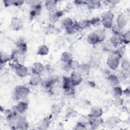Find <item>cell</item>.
I'll use <instances>...</instances> for the list:
<instances>
[{
  "mask_svg": "<svg viewBox=\"0 0 130 130\" xmlns=\"http://www.w3.org/2000/svg\"><path fill=\"white\" fill-rule=\"evenodd\" d=\"M30 92L28 87L25 85H18L11 93V97L15 101H23L27 97Z\"/></svg>",
  "mask_w": 130,
  "mask_h": 130,
  "instance_id": "obj_1",
  "label": "cell"
},
{
  "mask_svg": "<svg viewBox=\"0 0 130 130\" xmlns=\"http://www.w3.org/2000/svg\"><path fill=\"white\" fill-rule=\"evenodd\" d=\"M121 59V57L115 51L110 52L107 59V67L111 70H116L119 67Z\"/></svg>",
  "mask_w": 130,
  "mask_h": 130,
  "instance_id": "obj_2",
  "label": "cell"
},
{
  "mask_svg": "<svg viewBox=\"0 0 130 130\" xmlns=\"http://www.w3.org/2000/svg\"><path fill=\"white\" fill-rule=\"evenodd\" d=\"M28 3L30 5V18L32 19L36 17L39 16L41 13L42 9L41 2L38 1H29Z\"/></svg>",
  "mask_w": 130,
  "mask_h": 130,
  "instance_id": "obj_3",
  "label": "cell"
},
{
  "mask_svg": "<svg viewBox=\"0 0 130 130\" xmlns=\"http://www.w3.org/2000/svg\"><path fill=\"white\" fill-rule=\"evenodd\" d=\"M10 66L19 77L24 78L28 75V70L23 64L12 62L10 63Z\"/></svg>",
  "mask_w": 130,
  "mask_h": 130,
  "instance_id": "obj_4",
  "label": "cell"
},
{
  "mask_svg": "<svg viewBox=\"0 0 130 130\" xmlns=\"http://www.w3.org/2000/svg\"><path fill=\"white\" fill-rule=\"evenodd\" d=\"M114 17V15L112 12L110 11L104 12L101 16V24L105 28H111L113 25Z\"/></svg>",
  "mask_w": 130,
  "mask_h": 130,
  "instance_id": "obj_5",
  "label": "cell"
},
{
  "mask_svg": "<svg viewBox=\"0 0 130 130\" xmlns=\"http://www.w3.org/2000/svg\"><path fill=\"white\" fill-rule=\"evenodd\" d=\"M10 56L11 60L16 63L23 64L26 59L25 53L22 52L16 48L12 51Z\"/></svg>",
  "mask_w": 130,
  "mask_h": 130,
  "instance_id": "obj_6",
  "label": "cell"
},
{
  "mask_svg": "<svg viewBox=\"0 0 130 130\" xmlns=\"http://www.w3.org/2000/svg\"><path fill=\"white\" fill-rule=\"evenodd\" d=\"M23 25V21L21 18L17 17H14L11 19L9 28L12 30L18 31L22 29Z\"/></svg>",
  "mask_w": 130,
  "mask_h": 130,
  "instance_id": "obj_7",
  "label": "cell"
},
{
  "mask_svg": "<svg viewBox=\"0 0 130 130\" xmlns=\"http://www.w3.org/2000/svg\"><path fill=\"white\" fill-rule=\"evenodd\" d=\"M88 123L93 129H96L103 125L104 122L101 117H95L89 115Z\"/></svg>",
  "mask_w": 130,
  "mask_h": 130,
  "instance_id": "obj_8",
  "label": "cell"
},
{
  "mask_svg": "<svg viewBox=\"0 0 130 130\" xmlns=\"http://www.w3.org/2000/svg\"><path fill=\"white\" fill-rule=\"evenodd\" d=\"M28 127V123L24 116L20 115L17 121L15 129H27Z\"/></svg>",
  "mask_w": 130,
  "mask_h": 130,
  "instance_id": "obj_9",
  "label": "cell"
},
{
  "mask_svg": "<svg viewBox=\"0 0 130 130\" xmlns=\"http://www.w3.org/2000/svg\"><path fill=\"white\" fill-rule=\"evenodd\" d=\"M128 21V16L126 14L121 13L119 14L116 20V24L122 29H123L127 25Z\"/></svg>",
  "mask_w": 130,
  "mask_h": 130,
  "instance_id": "obj_10",
  "label": "cell"
},
{
  "mask_svg": "<svg viewBox=\"0 0 130 130\" xmlns=\"http://www.w3.org/2000/svg\"><path fill=\"white\" fill-rule=\"evenodd\" d=\"M63 12L62 11L56 10L54 11L49 13L48 19L51 23L54 24L59 20V19L62 17V16H63Z\"/></svg>",
  "mask_w": 130,
  "mask_h": 130,
  "instance_id": "obj_11",
  "label": "cell"
},
{
  "mask_svg": "<svg viewBox=\"0 0 130 130\" xmlns=\"http://www.w3.org/2000/svg\"><path fill=\"white\" fill-rule=\"evenodd\" d=\"M71 81L73 86L75 87L81 84L82 81V76H81L77 71H73L70 76Z\"/></svg>",
  "mask_w": 130,
  "mask_h": 130,
  "instance_id": "obj_12",
  "label": "cell"
},
{
  "mask_svg": "<svg viewBox=\"0 0 130 130\" xmlns=\"http://www.w3.org/2000/svg\"><path fill=\"white\" fill-rule=\"evenodd\" d=\"M121 121L120 119L116 116L109 117L105 121V125L107 127L113 128L116 126Z\"/></svg>",
  "mask_w": 130,
  "mask_h": 130,
  "instance_id": "obj_13",
  "label": "cell"
},
{
  "mask_svg": "<svg viewBox=\"0 0 130 130\" xmlns=\"http://www.w3.org/2000/svg\"><path fill=\"white\" fill-rule=\"evenodd\" d=\"M42 81L41 75L37 73H31L29 80V84L32 86H36L41 84Z\"/></svg>",
  "mask_w": 130,
  "mask_h": 130,
  "instance_id": "obj_14",
  "label": "cell"
},
{
  "mask_svg": "<svg viewBox=\"0 0 130 130\" xmlns=\"http://www.w3.org/2000/svg\"><path fill=\"white\" fill-rule=\"evenodd\" d=\"M110 44L111 46H112L115 48H117L123 45L121 40V36L113 35V36L110 39Z\"/></svg>",
  "mask_w": 130,
  "mask_h": 130,
  "instance_id": "obj_15",
  "label": "cell"
},
{
  "mask_svg": "<svg viewBox=\"0 0 130 130\" xmlns=\"http://www.w3.org/2000/svg\"><path fill=\"white\" fill-rule=\"evenodd\" d=\"M90 69H91V68L88 64L83 63V64H80V67L77 71L82 77L86 76L89 74L90 72Z\"/></svg>",
  "mask_w": 130,
  "mask_h": 130,
  "instance_id": "obj_16",
  "label": "cell"
},
{
  "mask_svg": "<svg viewBox=\"0 0 130 130\" xmlns=\"http://www.w3.org/2000/svg\"><path fill=\"white\" fill-rule=\"evenodd\" d=\"M51 122V118L46 117L40 120L38 123L37 126L38 129H47Z\"/></svg>",
  "mask_w": 130,
  "mask_h": 130,
  "instance_id": "obj_17",
  "label": "cell"
},
{
  "mask_svg": "<svg viewBox=\"0 0 130 130\" xmlns=\"http://www.w3.org/2000/svg\"><path fill=\"white\" fill-rule=\"evenodd\" d=\"M16 108L20 115L24 114L28 110V104L24 101H21L16 105Z\"/></svg>",
  "mask_w": 130,
  "mask_h": 130,
  "instance_id": "obj_18",
  "label": "cell"
},
{
  "mask_svg": "<svg viewBox=\"0 0 130 130\" xmlns=\"http://www.w3.org/2000/svg\"><path fill=\"white\" fill-rule=\"evenodd\" d=\"M45 70V66L41 62H35L31 67L32 73H37L40 75H42Z\"/></svg>",
  "mask_w": 130,
  "mask_h": 130,
  "instance_id": "obj_19",
  "label": "cell"
},
{
  "mask_svg": "<svg viewBox=\"0 0 130 130\" xmlns=\"http://www.w3.org/2000/svg\"><path fill=\"white\" fill-rule=\"evenodd\" d=\"M107 80L109 84L112 87L119 85L120 82L117 76L114 74H110L107 78Z\"/></svg>",
  "mask_w": 130,
  "mask_h": 130,
  "instance_id": "obj_20",
  "label": "cell"
},
{
  "mask_svg": "<svg viewBox=\"0 0 130 130\" xmlns=\"http://www.w3.org/2000/svg\"><path fill=\"white\" fill-rule=\"evenodd\" d=\"M44 5L46 9L49 13L57 10V1H46L45 2Z\"/></svg>",
  "mask_w": 130,
  "mask_h": 130,
  "instance_id": "obj_21",
  "label": "cell"
},
{
  "mask_svg": "<svg viewBox=\"0 0 130 130\" xmlns=\"http://www.w3.org/2000/svg\"><path fill=\"white\" fill-rule=\"evenodd\" d=\"M87 42L88 44L92 45H97L99 42L95 31L90 32L87 36Z\"/></svg>",
  "mask_w": 130,
  "mask_h": 130,
  "instance_id": "obj_22",
  "label": "cell"
},
{
  "mask_svg": "<svg viewBox=\"0 0 130 130\" xmlns=\"http://www.w3.org/2000/svg\"><path fill=\"white\" fill-rule=\"evenodd\" d=\"M86 6L89 9H100L102 6V2L99 1H86Z\"/></svg>",
  "mask_w": 130,
  "mask_h": 130,
  "instance_id": "obj_23",
  "label": "cell"
},
{
  "mask_svg": "<svg viewBox=\"0 0 130 130\" xmlns=\"http://www.w3.org/2000/svg\"><path fill=\"white\" fill-rule=\"evenodd\" d=\"M16 46L17 49L26 53L27 50V46L26 43L23 39H20L17 41L16 42Z\"/></svg>",
  "mask_w": 130,
  "mask_h": 130,
  "instance_id": "obj_24",
  "label": "cell"
},
{
  "mask_svg": "<svg viewBox=\"0 0 130 130\" xmlns=\"http://www.w3.org/2000/svg\"><path fill=\"white\" fill-rule=\"evenodd\" d=\"M76 24L79 29H86L91 26L89 19H87L80 20L76 22Z\"/></svg>",
  "mask_w": 130,
  "mask_h": 130,
  "instance_id": "obj_25",
  "label": "cell"
},
{
  "mask_svg": "<svg viewBox=\"0 0 130 130\" xmlns=\"http://www.w3.org/2000/svg\"><path fill=\"white\" fill-rule=\"evenodd\" d=\"M102 114L103 110L102 108L98 106H94L91 109L89 115L95 117H101Z\"/></svg>",
  "mask_w": 130,
  "mask_h": 130,
  "instance_id": "obj_26",
  "label": "cell"
},
{
  "mask_svg": "<svg viewBox=\"0 0 130 130\" xmlns=\"http://www.w3.org/2000/svg\"><path fill=\"white\" fill-rule=\"evenodd\" d=\"M62 86L63 90H66L69 88L74 87L71 81L70 77L63 76L62 79Z\"/></svg>",
  "mask_w": 130,
  "mask_h": 130,
  "instance_id": "obj_27",
  "label": "cell"
},
{
  "mask_svg": "<svg viewBox=\"0 0 130 130\" xmlns=\"http://www.w3.org/2000/svg\"><path fill=\"white\" fill-rule=\"evenodd\" d=\"M112 94L114 98H120L123 94V90L122 88L119 85L112 87Z\"/></svg>",
  "mask_w": 130,
  "mask_h": 130,
  "instance_id": "obj_28",
  "label": "cell"
},
{
  "mask_svg": "<svg viewBox=\"0 0 130 130\" xmlns=\"http://www.w3.org/2000/svg\"><path fill=\"white\" fill-rule=\"evenodd\" d=\"M73 59L72 53L69 51L63 52L60 55V60L62 62H69Z\"/></svg>",
  "mask_w": 130,
  "mask_h": 130,
  "instance_id": "obj_29",
  "label": "cell"
},
{
  "mask_svg": "<svg viewBox=\"0 0 130 130\" xmlns=\"http://www.w3.org/2000/svg\"><path fill=\"white\" fill-rule=\"evenodd\" d=\"M74 21L73 20L69 17L64 18L61 21V27L64 28V29H66L71 26L74 24Z\"/></svg>",
  "mask_w": 130,
  "mask_h": 130,
  "instance_id": "obj_30",
  "label": "cell"
},
{
  "mask_svg": "<svg viewBox=\"0 0 130 130\" xmlns=\"http://www.w3.org/2000/svg\"><path fill=\"white\" fill-rule=\"evenodd\" d=\"M49 48L46 45H40L37 49V54L41 56H45L49 53Z\"/></svg>",
  "mask_w": 130,
  "mask_h": 130,
  "instance_id": "obj_31",
  "label": "cell"
},
{
  "mask_svg": "<svg viewBox=\"0 0 130 130\" xmlns=\"http://www.w3.org/2000/svg\"><path fill=\"white\" fill-rule=\"evenodd\" d=\"M98 37L99 43H103L106 38V34L104 29H98L94 31Z\"/></svg>",
  "mask_w": 130,
  "mask_h": 130,
  "instance_id": "obj_32",
  "label": "cell"
},
{
  "mask_svg": "<svg viewBox=\"0 0 130 130\" xmlns=\"http://www.w3.org/2000/svg\"><path fill=\"white\" fill-rule=\"evenodd\" d=\"M1 58V64L2 65L3 64H5L9 61L11 60V56L7 52H1L0 55Z\"/></svg>",
  "mask_w": 130,
  "mask_h": 130,
  "instance_id": "obj_33",
  "label": "cell"
},
{
  "mask_svg": "<svg viewBox=\"0 0 130 130\" xmlns=\"http://www.w3.org/2000/svg\"><path fill=\"white\" fill-rule=\"evenodd\" d=\"M121 40L122 44L124 45H128L130 42V31L127 30L123 32L121 36Z\"/></svg>",
  "mask_w": 130,
  "mask_h": 130,
  "instance_id": "obj_34",
  "label": "cell"
},
{
  "mask_svg": "<svg viewBox=\"0 0 130 130\" xmlns=\"http://www.w3.org/2000/svg\"><path fill=\"white\" fill-rule=\"evenodd\" d=\"M79 28L78 27L76 23H74L71 26L68 28L65 29L66 32L68 35H73L77 33L79 30Z\"/></svg>",
  "mask_w": 130,
  "mask_h": 130,
  "instance_id": "obj_35",
  "label": "cell"
},
{
  "mask_svg": "<svg viewBox=\"0 0 130 130\" xmlns=\"http://www.w3.org/2000/svg\"><path fill=\"white\" fill-rule=\"evenodd\" d=\"M59 32V29L54 25H50L46 28V33L47 35H56Z\"/></svg>",
  "mask_w": 130,
  "mask_h": 130,
  "instance_id": "obj_36",
  "label": "cell"
},
{
  "mask_svg": "<svg viewBox=\"0 0 130 130\" xmlns=\"http://www.w3.org/2000/svg\"><path fill=\"white\" fill-rule=\"evenodd\" d=\"M121 68L122 70L129 72L130 63L129 60L127 59L124 58L122 60L121 62Z\"/></svg>",
  "mask_w": 130,
  "mask_h": 130,
  "instance_id": "obj_37",
  "label": "cell"
},
{
  "mask_svg": "<svg viewBox=\"0 0 130 130\" xmlns=\"http://www.w3.org/2000/svg\"><path fill=\"white\" fill-rule=\"evenodd\" d=\"M129 72H126V71H124L122 70L121 71H120L119 72L118 75H117V77H118L120 81L126 80L127 79H128L129 77Z\"/></svg>",
  "mask_w": 130,
  "mask_h": 130,
  "instance_id": "obj_38",
  "label": "cell"
},
{
  "mask_svg": "<svg viewBox=\"0 0 130 130\" xmlns=\"http://www.w3.org/2000/svg\"><path fill=\"white\" fill-rule=\"evenodd\" d=\"M111 29L112 32H113V34L114 35H118V36H121L123 33V29L119 27L116 24L113 25Z\"/></svg>",
  "mask_w": 130,
  "mask_h": 130,
  "instance_id": "obj_39",
  "label": "cell"
},
{
  "mask_svg": "<svg viewBox=\"0 0 130 130\" xmlns=\"http://www.w3.org/2000/svg\"><path fill=\"white\" fill-rule=\"evenodd\" d=\"M115 51L119 55V56L121 57V58H123L124 55L126 53V47L125 45H122L116 48Z\"/></svg>",
  "mask_w": 130,
  "mask_h": 130,
  "instance_id": "obj_40",
  "label": "cell"
},
{
  "mask_svg": "<svg viewBox=\"0 0 130 130\" xmlns=\"http://www.w3.org/2000/svg\"><path fill=\"white\" fill-rule=\"evenodd\" d=\"M89 20L91 26L96 27L101 24V19L98 17H94L89 19Z\"/></svg>",
  "mask_w": 130,
  "mask_h": 130,
  "instance_id": "obj_41",
  "label": "cell"
},
{
  "mask_svg": "<svg viewBox=\"0 0 130 130\" xmlns=\"http://www.w3.org/2000/svg\"><path fill=\"white\" fill-rule=\"evenodd\" d=\"M70 63L71 70L73 71H77L80 65V63L77 60L74 59H73L72 61H71Z\"/></svg>",
  "mask_w": 130,
  "mask_h": 130,
  "instance_id": "obj_42",
  "label": "cell"
},
{
  "mask_svg": "<svg viewBox=\"0 0 130 130\" xmlns=\"http://www.w3.org/2000/svg\"><path fill=\"white\" fill-rule=\"evenodd\" d=\"M60 69L65 72H69L71 70L70 62H62L60 64Z\"/></svg>",
  "mask_w": 130,
  "mask_h": 130,
  "instance_id": "obj_43",
  "label": "cell"
},
{
  "mask_svg": "<svg viewBox=\"0 0 130 130\" xmlns=\"http://www.w3.org/2000/svg\"><path fill=\"white\" fill-rule=\"evenodd\" d=\"M86 123H83L80 122H78L76 125L75 126L74 129H79V130H84L86 129Z\"/></svg>",
  "mask_w": 130,
  "mask_h": 130,
  "instance_id": "obj_44",
  "label": "cell"
},
{
  "mask_svg": "<svg viewBox=\"0 0 130 130\" xmlns=\"http://www.w3.org/2000/svg\"><path fill=\"white\" fill-rule=\"evenodd\" d=\"M64 94L68 96L73 95L75 93V90L74 87H72L71 88L67 89L66 90H64Z\"/></svg>",
  "mask_w": 130,
  "mask_h": 130,
  "instance_id": "obj_45",
  "label": "cell"
},
{
  "mask_svg": "<svg viewBox=\"0 0 130 130\" xmlns=\"http://www.w3.org/2000/svg\"><path fill=\"white\" fill-rule=\"evenodd\" d=\"M102 48L103 50L105 51V52H109V51L110 52V50H111V45L110 44V43H103Z\"/></svg>",
  "mask_w": 130,
  "mask_h": 130,
  "instance_id": "obj_46",
  "label": "cell"
},
{
  "mask_svg": "<svg viewBox=\"0 0 130 130\" xmlns=\"http://www.w3.org/2000/svg\"><path fill=\"white\" fill-rule=\"evenodd\" d=\"M113 104L116 106H120L123 104V99L120 98H114V100L113 101Z\"/></svg>",
  "mask_w": 130,
  "mask_h": 130,
  "instance_id": "obj_47",
  "label": "cell"
},
{
  "mask_svg": "<svg viewBox=\"0 0 130 130\" xmlns=\"http://www.w3.org/2000/svg\"><path fill=\"white\" fill-rule=\"evenodd\" d=\"M24 3V1L22 0H13V5L16 7H19L22 6Z\"/></svg>",
  "mask_w": 130,
  "mask_h": 130,
  "instance_id": "obj_48",
  "label": "cell"
},
{
  "mask_svg": "<svg viewBox=\"0 0 130 130\" xmlns=\"http://www.w3.org/2000/svg\"><path fill=\"white\" fill-rule=\"evenodd\" d=\"M4 4L6 7L13 5V0H6L3 1Z\"/></svg>",
  "mask_w": 130,
  "mask_h": 130,
  "instance_id": "obj_49",
  "label": "cell"
},
{
  "mask_svg": "<svg viewBox=\"0 0 130 130\" xmlns=\"http://www.w3.org/2000/svg\"><path fill=\"white\" fill-rule=\"evenodd\" d=\"M74 4L78 6H81L83 5H86V1H75L74 2Z\"/></svg>",
  "mask_w": 130,
  "mask_h": 130,
  "instance_id": "obj_50",
  "label": "cell"
},
{
  "mask_svg": "<svg viewBox=\"0 0 130 130\" xmlns=\"http://www.w3.org/2000/svg\"><path fill=\"white\" fill-rule=\"evenodd\" d=\"M123 94H124L126 96H129L130 94V89L129 86H127L124 90H123Z\"/></svg>",
  "mask_w": 130,
  "mask_h": 130,
  "instance_id": "obj_51",
  "label": "cell"
},
{
  "mask_svg": "<svg viewBox=\"0 0 130 130\" xmlns=\"http://www.w3.org/2000/svg\"><path fill=\"white\" fill-rule=\"evenodd\" d=\"M67 115H68L69 117H74L75 116V112L74 110H69V112L67 113Z\"/></svg>",
  "mask_w": 130,
  "mask_h": 130,
  "instance_id": "obj_52",
  "label": "cell"
}]
</instances>
